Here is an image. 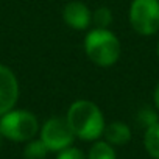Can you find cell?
<instances>
[{
    "label": "cell",
    "mask_w": 159,
    "mask_h": 159,
    "mask_svg": "<svg viewBox=\"0 0 159 159\" xmlns=\"http://www.w3.org/2000/svg\"><path fill=\"white\" fill-rule=\"evenodd\" d=\"M157 2H159V0H157Z\"/></svg>",
    "instance_id": "ac0fdd59"
},
{
    "label": "cell",
    "mask_w": 159,
    "mask_h": 159,
    "mask_svg": "<svg viewBox=\"0 0 159 159\" xmlns=\"http://www.w3.org/2000/svg\"><path fill=\"white\" fill-rule=\"evenodd\" d=\"M153 98H154L156 109L159 111V83H157V86H156V89H154V95H153Z\"/></svg>",
    "instance_id": "9a60e30c"
},
{
    "label": "cell",
    "mask_w": 159,
    "mask_h": 159,
    "mask_svg": "<svg viewBox=\"0 0 159 159\" xmlns=\"http://www.w3.org/2000/svg\"><path fill=\"white\" fill-rule=\"evenodd\" d=\"M103 136L111 145H125L131 140V128L123 122H112L105 126Z\"/></svg>",
    "instance_id": "ba28073f"
},
{
    "label": "cell",
    "mask_w": 159,
    "mask_h": 159,
    "mask_svg": "<svg viewBox=\"0 0 159 159\" xmlns=\"http://www.w3.org/2000/svg\"><path fill=\"white\" fill-rule=\"evenodd\" d=\"M66 120L75 137L81 140H97L106 126L102 109L89 100H76L72 103Z\"/></svg>",
    "instance_id": "6da1fadb"
},
{
    "label": "cell",
    "mask_w": 159,
    "mask_h": 159,
    "mask_svg": "<svg viewBox=\"0 0 159 159\" xmlns=\"http://www.w3.org/2000/svg\"><path fill=\"white\" fill-rule=\"evenodd\" d=\"M2 136L13 142H28L39 131V123L34 114L25 109H11L0 117Z\"/></svg>",
    "instance_id": "3957f363"
},
{
    "label": "cell",
    "mask_w": 159,
    "mask_h": 159,
    "mask_svg": "<svg viewBox=\"0 0 159 159\" xmlns=\"http://www.w3.org/2000/svg\"><path fill=\"white\" fill-rule=\"evenodd\" d=\"M56 159H86L83 151L80 150V148H75V147H67L61 151H58V156Z\"/></svg>",
    "instance_id": "5bb4252c"
},
{
    "label": "cell",
    "mask_w": 159,
    "mask_h": 159,
    "mask_svg": "<svg viewBox=\"0 0 159 159\" xmlns=\"http://www.w3.org/2000/svg\"><path fill=\"white\" fill-rule=\"evenodd\" d=\"M62 19L73 30H86L92 22V13L84 3L72 0L62 10Z\"/></svg>",
    "instance_id": "52a82bcc"
},
{
    "label": "cell",
    "mask_w": 159,
    "mask_h": 159,
    "mask_svg": "<svg viewBox=\"0 0 159 159\" xmlns=\"http://www.w3.org/2000/svg\"><path fill=\"white\" fill-rule=\"evenodd\" d=\"M157 56H159V42H157Z\"/></svg>",
    "instance_id": "2e32d148"
},
{
    "label": "cell",
    "mask_w": 159,
    "mask_h": 159,
    "mask_svg": "<svg viewBox=\"0 0 159 159\" xmlns=\"http://www.w3.org/2000/svg\"><path fill=\"white\" fill-rule=\"evenodd\" d=\"M0 142H2V131H0Z\"/></svg>",
    "instance_id": "e0dca14e"
},
{
    "label": "cell",
    "mask_w": 159,
    "mask_h": 159,
    "mask_svg": "<svg viewBox=\"0 0 159 159\" xmlns=\"http://www.w3.org/2000/svg\"><path fill=\"white\" fill-rule=\"evenodd\" d=\"M143 145L153 159H159V122L145 129Z\"/></svg>",
    "instance_id": "9c48e42d"
},
{
    "label": "cell",
    "mask_w": 159,
    "mask_h": 159,
    "mask_svg": "<svg viewBox=\"0 0 159 159\" xmlns=\"http://www.w3.org/2000/svg\"><path fill=\"white\" fill-rule=\"evenodd\" d=\"M92 20L97 25V28H108L112 24V13H111L109 8L102 7V8H98V10L94 11Z\"/></svg>",
    "instance_id": "7c38bea8"
},
{
    "label": "cell",
    "mask_w": 159,
    "mask_h": 159,
    "mask_svg": "<svg viewBox=\"0 0 159 159\" xmlns=\"http://www.w3.org/2000/svg\"><path fill=\"white\" fill-rule=\"evenodd\" d=\"M136 120H137L139 126H142V128L147 129V128L153 126L154 123H157V122H159V117H157V114H156L154 109H151V108H143V109L139 111Z\"/></svg>",
    "instance_id": "4fadbf2b"
},
{
    "label": "cell",
    "mask_w": 159,
    "mask_h": 159,
    "mask_svg": "<svg viewBox=\"0 0 159 159\" xmlns=\"http://www.w3.org/2000/svg\"><path fill=\"white\" fill-rule=\"evenodd\" d=\"M73 139L75 134L62 117H52L41 128V140L45 143L48 151H61L70 147Z\"/></svg>",
    "instance_id": "5b68a950"
},
{
    "label": "cell",
    "mask_w": 159,
    "mask_h": 159,
    "mask_svg": "<svg viewBox=\"0 0 159 159\" xmlns=\"http://www.w3.org/2000/svg\"><path fill=\"white\" fill-rule=\"evenodd\" d=\"M19 98V83L11 69L0 64V117L10 112Z\"/></svg>",
    "instance_id": "8992f818"
},
{
    "label": "cell",
    "mask_w": 159,
    "mask_h": 159,
    "mask_svg": "<svg viewBox=\"0 0 159 159\" xmlns=\"http://www.w3.org/2000/svg\"><path fill=\"white\" fill-rule=\"evenodd\" d=\"M48 148L45 147V143L41 139H31L28 140L25 150H24V156L25 159H44L47 156Z\"/></svg>",
    "instance_id": "8fae6325"
},
{
    "label": "cell",
    "mask_w": 159,
    "mask_h": 159,
    "mask_svg": "<svg viewBox=\"0 0 159 159\" xmlns=\"http://www.w3.org/2000/svg\"><path fill=\"white\" fill-rule=\"evenodd\" d=\"M129 25L142 36L154 34L159 30L157 0H133L129 7Z\"/></svg>",
    "instance_id": "277c9868"
},
{
    "label": "cell",
    "mask_w": 159,
    "mask_h": 159,
    "mask_svg": "<svg viewBox=\"0 0 159 159\" xmlns=\"http://www.w3.org/2000/svg\"><path fill=\"white\" fill-rule=\"evenodd\" d=\"M88 159H117V156L111 143H108L106 140H97L91 147Z\"/></svg>",
    "instance_id": "30bf717a"
},
{
    "label": "cell",
    "mask_w": 159,
    "mask_h": 159,
    "mask_svg": "<svg viewBox=\"0 0 159 159\" xmlns=\"http://www.w3.org/2000/svg\"><path fill=\"white\" fill-rule=\"evenodd\" d=\"M84 52L95 66L111 67L119 61L122 47L112 31L108 28H95L84 39Z\"/></svg>",
    "instance_id": "7a4b0ae2"
}]
</instances>
